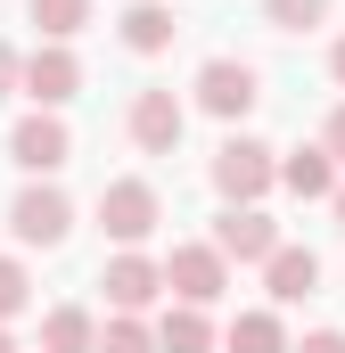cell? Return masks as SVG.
<instances>
[{"label": "cell", "instance_id": "obj_1", "mask_svg": "<svg viewBox=\"0 0 345 353\" xmlns=\"http://www.w3.org/2000/svg\"><path fill=\"white\" fill-rule=\"evenodd\" d=\"M271 173H279V165H271L263 140H222V157H214V189L239 197V205H255L263 189H271Z\"/></svg>", "mask_w": 345, "mask_h": 353}, {"label": "cell", "instance_id": "obj_2", "mask_svg": "<svg viewBox=\"0 0 345 353\" xmlns=\"http://www.w3.org/2000/svg\"><path fill=\"white\" fill-rule=\"evenodd\" d=\"M99 222H107V239H124V247L148 239V230H157V189H148V181H107V189H99Z\"/></svg>", "mask_w": 345, "mask_h": 353}, {"label": "cell", "instance_id": "obj_3", "mask_svg": "<svg viewBox=\"0 0 345 353\" xmlns=\"http://www.w3.org/2000/svg\"><path fill=\"white\" fill-rule=\"evenodd\" d=\"M214 247L239 255V263H271V255H279V222L255 214V205H230V214L214 222Z\"/></svg>", "mask_w": 345, "mask_h": 353}, {"label": "cell", "instance_id": "obj_4", "mask_svg": "<svg viewBox=\"0 0 345 353\" xmlns=\"http://www.w3.org/2000/svg\"><path fill=\"white\" fill-rule=\"evenodd\" d=\"M222 247H172V263H165V288H181V304H214L222 296Z\"/></svg>", "mask_w": 345, "mask_h": 353}, {"label": "cell", "instance_id": "obj_5", "mask_svg": "<svg viewBox=\"0 0 345 353\" xmlns=\"http://www.w3.org/2000/svg\"><path fill=\"white\" fill-rule=\"evenodd\" d=\"M8 222H17V239H25V247H58V239H66V222H75V205H66L58 189H25V197L8 205Z\"/></svg>", "mask_w": 345, "mask_h": 353}, {"label": "cell", "instance_id": "obj_6", "mask_svg": "<svg viewBox=\"0 0 345 353\" xmlns=\"http://www.w3.org/2000/svg\"><path fill=\"white\" fill-rule=\"evenodd\" d=\"M132 140H140L148 157L181 148V99H172V90H140V99H132Z\"/></svg>", "mask_w": 345, "mask_h": 353}, {"label": "cell", "instance_id": "obj_7", "mask_svg": "<svg viewBox=\"0 0 345 353\" xmlns=\"http://www.w3.org/2000/svg\"><path fill=\"white\" fill-rule=\"evenodd\" d=\"M66 148H75V140H66V123H58V115H33V123H17V140H8V157H17L25 173H58V165H66Z\"/></svg>", "mask_w": 345, "mask_h": 353}, {"label": "cell", "instance_id": "obj_8", "mask_svg": "<svg viewBox=\"0 0 345 353\" xmlns=\"http://www.w3.org/2000/svg\"><path fill=\"white\" fill-rule=\"evenodd\" d=\"M197 99H206L214 115H247V107H255V66H239V58H214V66L197 74Z\"/></svg>", "mask_w": 345, "mask_h": 353}, {"label": "cell", "instance_id": "obj_9", "mask_svg": "<svg viewBox=\"0 0 345 353\" xmlns=\"http://www.w3.org/2000/svg\"><path fill=\"white\" fill-rule=\"evenodd\" d=\"M75 83H83V66H75L66 50H33V58H25V99L58 107V99H75Z\"/></svg>", "mask_w": 345, "mask_h": 353}, {"label": "cell", "instance_id": "obj_10", "mask_svg": "<svg viewBox=\"0 0 345 353\" xmlns=\"http://www.w3.org/2000/svg\"><path fill=\"white\" fill-rule=\"evenodd\" d=\"M157 288H165V271L140 263V255H115V263H107V304H115V312H140Z\"/></svg>", "mask_w": 345, "mask_h": 353}, {"label": "cell", "instance_id": "obj_11", "mask_svg": "<svg viewBox=\"0 0 345 353\" xmlns=\"http://www.w3.org/2000/svg\"><path fill=\"white\" fill-rule=\"evenodd\" d=\"M41 353H99V329H90L83 304H58V312L41 321Z\"/></svg>", "mask_w": 345, "mask_h": 353}, {"label": "cell", "instance_id": "obj_12", "mask_svg": "<svg viewBox=\"0 0 345 353\" xmlns=\"http://www.w3.org/2000/svg\"><path fill=\"white\" fill-rule=\"evenodd\" d=\"M313 279H321V255H313V247H279V255H271V296H279V304L313 296Z\"/></svg>", "mask_w": 345, "mask_h": 353}, {"label": "cell", "instance_id": "obj_13", "mask_svg": "<svg viewBox=\"0 0 345 353\" xmlns=\"http://www.w3.org/2000/svg\"><path fill=\"white\" fill-rule=\"evenodd\" d=\"M279 181H288L296 197H337V165H329V148H296V157L279 165Z\"/></svg>", "mask_w": 345, "mask_h": 353}, {"label": "cell", "instance_id": "obj_14", "mask_svg": "<svg viewBox=\"0 0 345 353\" xmlns=\"http://www.w3.org/2000/svg\"><path fill=\"white\" fill-rule=\"evenodd\" d=\"M206 345H214V329H206V312H197V304L165 312V329H157V353H206Z\"/></svg>", "mask_w": 345, "mask_h": 353}, {"label": "cell", "instance_id": "obj_15", "mask_svg": "<svg viewBox=\"0 0 345 353\" xmlns=\"http://www.w3.org/2000/svg\"><path fill=\"white\" fill-rule=\"evenodd\" d=\"M230 353H288V337H279L271 312H239L230 321Z\"/></svg>", "mask_w": 345, "mask_h": 353}, {"label": "cell", "instance_id": "obj_16", "mask_svg": "<svg viewBox=\"0 0 345 353\" xmlns=\"http://www.w3.org/2000/svg\"><path fill=\"white\" fill-rule=\"evenodd\" d=\"M124 41H132V50H165V41H172V8L140 0V8L124 17Z\"/></svg>", "mask_w": 345, "mask_h": 353}, {"label": "cell", "instance_id": "obj_17", "mask_svg": "<svg viewBox=\"0 0 345 353\" xmlns=\"http://www.w3.org/2000/svg\"><path fill=\"white\" fill-rule=\"evenodd\" d=\"M83 17H90V0H33V25H41L50 41H66V33H75Z\"/></svg>", "mask_w": 345, "mask_h": 353}, {"label": "cell", "instance_id": "obj_18", "mask_svg": "<svg viewBox=\"0 0 345 353\" xmlns=\"http://www.w3.org/2000/svg\"><path fill=\"white\" fill-rule=\"evenodd\" d=\"M329 17V0H271V25L279 33H304V25H321Z\"/></svg>", "mask_w": 345, "mask_h": 353}, {"label": "cell", "instance_id": "obj_19", "mask_svg": "<svg viewBox=\"0 0 345 353\" xmlns=\"http://www.w3.org/2000/svg\"><path fill=\"white\" fill-rule=\"evenodd\" d=\"M99 353H157V337H148L140 321H107V337H99Z\"/></svg>", "mask_w": 345, "mask_h": 353}, {"label": "cell", "instance_id": "obj_20", "mask_svg": "<svg viewBox=\"0 0 345 353\" xmlns=\"http://www.w3.org/2000/svg\"><path fill=\"white\" fill-rule=\"evenodd\" d=\"M17 304H25V271H17V263H8V255H0V321H8Z\"/></svg>", "mask_w": 345, "mask_h": 353}, {"label": "cell", "instance_id": "obj_21", "mask_svg": "<svg viewBox=\"0 0 345 353\" xmlns=\"http://www.w3.org/2000/svg\"><path fill=\"white\" fill-rule=\"evenodd\" d=\"M296 353H345V337H337V329H321V337H304Z\"/></svg>", "mask_w": 345, "mask_h": 353}, {"label": "cell", "instance_id": "obj_22", "mask_svg": "<svg viewBox=\"0 0 345 353\" xmlns=\"http://www.w3.org/2000/svg\"><path fill=\"white\" fill-rule=\"evenodd\" d=\"M329 157H345V107L329 115Z\"/></svg>", "mask_w": 345, "mask_h": 353}, {"label": "cell", "instance_id": "obj_23", "mask_svg": "<svg viewBox=\"0 0 345 353\" xmlns=\"http://www.w3.org/2000/svg\"><path fill=\"white\" fill-rule=\"evenodd\" d=\"M17 74H25V66H17V50H0V90L17 83Z\"/></svg>", "mask_w": 345, "mask_h": 353}, {"label": "cell", "instance_id": "obj_24", "mask_svg": "<svg viewBox=\"0 0 345 353\" xmlns=\"http://www.w3.org/2000/svg\"><path fill=\"white\" fill-rule=\"evenodd\" d=\"M329 66H337V83H345V41H337V58H329Z\"/></svg>", "mask_w": 345, "mask_h": 353}, {"label": "cell", "instance_id": "obj_25", "mask_svg": "<svg viewBox=\"0 0 345 353\" xmlns=\"http://www.w3.org/2000/svg\"><path fill=\"white\" fill-rule=\"evenodd\" d=\"M337 222H345V189H337Z\"/></svg>", "mask_w": 345, "mask_h": 353}, {"label": "cell", "instance_id": "obj_26", "mask_svg": "<svg viewBox=\"0 0 345 353\" xmlns=\"http://www.w3.org/2000/svg\"><path fill=\"white\" fill-rule=\"evenodd\" d=\"M0 353H8V337H0Z\"/></svg>", "mask_w": 345, "mask_h": 353}]
</instances>
